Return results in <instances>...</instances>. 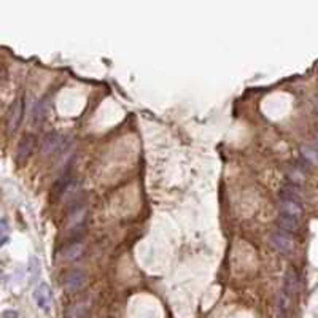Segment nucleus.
Listing matches in <instances>:
<instances>
[{"label":"nucleus","mask_w":318,"mask_h":318,"mask_svg":"<svg viewBox=\"0 0 318 318\" xmlns=\"http://www.w3.org/2000/svg\"><path fill=\"white\" fill-rule=\"evenodd\" d=\"M33 148H35V139H33L32 135H24L21 139V142H19V145H18V151H16L18 161L22 162V161L27 159L32 154Z\"/></svg>","instance_id":"1a4fd4ad"},{"label":"nucleus","mask_w":318,"mask_h":318,"mask_svg":"<svg viewBox=\"0 0 318 318\" xmlns=\"http://www.w3.org/2000/svg\"><path fill=\"white\" fill-rule=\"evenodd\" d=\"M84 253V245L81 242H73L68 244L64 250H62V258L67 261H75L81 258V255Z\"/></svg>","instance_id":"f8f14e48"},{"label":"nucleus","mask_w":318,"mask_h":318,"mask_svg":"<svg viewBox=\"0 0 318 318\" xmlns=\"http://www.w3.org/2000/svg\"><path fill=\"white\" fill-rule=\"evenodd\" d=\"M24 115V99L18 97L13 104L10 105V110L6 113V131L8 134H14L18 131V127L22 121Z\"/></svg>","instance_id":"f257e3e1"},{"label":"nucleus","mask_w":318,"mask_h":318,"mask_svg":"<svg viewBox=\"0 0 318 318\" xmlns=\"http://www.w3.org/2000/svg\"><path fill=\"white\" fill-rule=\"evenodd\" d=\"M277 226H279L280 231H283V233H288V234L299 233L301 220L295 218V217H290V215H285V213H280L277 217Z\"/></svg>","instance_id":"0eeeda50"},{"label":"nucleus","mask_w":318,"mask_h":318,"mask_svg":"<svg viewBox=\"0 0 318 318\" xmlns=\"http://www.w3.org/2000/svg\"><path fill=\"white\" fill-rule=\"evenodd\" d=\"M271 245L276 248L279 253L288 255L295 250V239L291 234L283 233V231H276L271 234Z\"/></svg>","instance_id":"f03ea898"},{"label":"nucleus","mask_w":318,"mask_h":318,"mask_svg":"<svg viewBox=\"0 0 318 318\" xmlns=\"http://www.w3.org/2000/svg\"><path fill=\"white\" fill-rule=\"evenodd\" d=\"M86 280H88V277L81 269H72L70 272L65 274L62 285L68 293H76L86 285Z\"/></svg>","instance_id":"20e7f679"},{"label":"nucleus","mask_w":318,"mask_h":318,"mask_svg":"<svg viewBox=\"0 0 318 318\" xmlns=\"http://www.w3.org/2000/svg\"><path fill=\"white\" fill-rule=\"evenodd\" d=\"M86 303H76L72 304L67 311V318H81L86 314Z\"/></svg>","instance_id":"4468645a"},{"label":"nucleus","mask_w":318,"mask_h":318,"mask_svg":"<svg viewBox=\"0 0 318 318\" xmlns=\"http://www.w3.org/2000/svg\"><path fill=\"white\" fill-rule=\"evenodd\" d=\"M317 110H318V100H317Z\"/></svg>","instance_id":"a211bd4d"},{"label":"nucleus","mask_w":318,"mask_h":318,"mask_svg":"<svg viewBox=\"0 0 318 318\" xmlns=\"http://www.w3.org/2000/svg\"><path fill=\"white\" fill-rule=\"evenodd\" d=\"M8 240V226H6V220L2 218V245L6 244Z\"/></svg>","instance_id":"dca6fc26"},{"label":"nucleus","mask_w":318,"mask_h":318,"mask_svg":"<svg viewBox=\"0 0 318 318\" xmlns=\"http://www.w3.org/2000/svg\"><path fill=\"white\" fill-rule=\"evenodd\" d=\"M62 147H64V137L57 132H51L43 139L41 153L43 156H53L57 151H61Z\"/></svg>","instance_id":"39448f33"},{"label":"nucleus","mask_w":318,"mask_h":318,"mask_svg":"<svg viewBox=\"0 0 318 318\" xmlns=\"http://www.w3.org/2000/svg\"><path fill=\"white\" fill-rule=\"evenodd\" d=\"M280 197H282V199H287V201H295V202L303 204L304 193H303V190H301L299 185L290 183V185H285L280 190Z\"/></svg>","instance_id":"6e6552de"},{"label":"nucleus","mask_w":318,"mask_h":318,"mask_svg":"<svg viewBox=\"0 0 318 318\" xmlns=\"http://www.w3.org/2000/svg\"><path fill=\"white\" fill-rule=\"evenodd\" d=\"M33 299H35L37 307L43 312H49L53 307V291L46 283H38L37 288L33 290Z\"/></svg>","instance_id":"7ed1b4c3"},{"label":"nucleus","mask_w":318,"mask_h":318,"mask_svg":"<svg viewBox=\"0 0 318 318\" xmlns=\"http://www.w3.org/2000/svg\"><path fill=\"white\" fill-rule=\"evenodd\" d=\"M301 158L309 166H318V148L314 145H301Z\"/></svg>","instance_id":"9b49d317"},{"label":"nucleus","mask_w":318,"mask_h":318,"mask_svg":"<svg viewBox=\"0 0 318 318\" xmlns=\"http://www.w3.org/2000/svg\"><path fill=\"white\" fill-rule=\"evenodd\" d=\"M2 317H3V318H19V314L16 312V311H5V312L2 314Z\"/></svg>","instance_id":"f3484780"},{"label":"nucleus","mask_w":318,"mask_h":318,"mask_svg":"<svg viewBox=\"0 0 318 318\" xmlns=\"http://www.w3.org/2000/svg\"><path fill=\"white\" fill-rule=\"evenodd\" d=\"M279 209H280V213L290 215V217H295V218H299V220H301V217H303V213H304L303 204L295 202V201H287V199L280 201Z\"/></svg>","instance_id":"9d476101"},{"label":"nucleus","mask_w":318,"mask_h":318,"mask_svg":"<svg viewBox=\"0 0 318 318\" xmlns=\"http://www.w3.org/2000/svg\"><path fill=\"white\" fill-rule=\"evenodd\" d=\"M45 113H46V104H45V100L37 102L35 110H33V119H35V121H41V119L45 118Z\"/></svg>","instance_id":"2eb2a0df"},{"label":"nucleus","mask_w":318,"mask_h":318,"mask_svg":"<svg viewBox=\"0 0 318 318\" xmlns=\"http://www.w3.org/2000/svg\"><path fill=\"white\" fill-rule=\"evenodd\" d=\"M86 215H88V210H86L84 204L75 205L73 210L70 212V215H68V229L70 231L81 229L86 223Z\"/></svg>","instance_id":"423d86ee"},{"label":"nucleus","mask_w":318,"mask_h":318,"mask_svg":"<svg viewBox=\"0 0 318 318\" xmlns=\"http://www.w3.org/2000/svg\"><path fill=\"white\" fill-rule=\"evenodd\" d=\"M287 175L291 180V183H293V185H299V186L307 180L306 170L301 167V166H290V169L287 170Z\"/></svg>","instance_id":"ddd939ff"}]
</instances>
